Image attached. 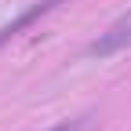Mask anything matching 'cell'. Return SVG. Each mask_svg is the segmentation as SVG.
Segmentation results:
<instances>
[{"label": "cell", "instance_id": "3957f363", "mask_svg": "<svg viewBox=\"0 0 131 131\" xmlns=\"http://www.w3.org/2000/svg\"><path fill=\"white\" fill-rule=\"evenodd\" d=\"M98 127V117L95 113H84V117H73V120H62L55 127H47V131H95Z\"/></svg>", "mask_w": 131, "mask_h": 131}, {"label": "cell", "instance_id": "7a4b0ae2", "mask_svg": "<svg viewBox=\"0 0 131 131\" xmlns=\"http://www.w3.org/2000/svg\"><path fill=\"white\" fill-rule=\"evenodd\" d=\"M58 4H62V0H37V4H33V7H26L22 15H15L11 22H4V26H0V47H4V44H7L11 37H18L22 29H29V26L37 22V18H44L47 11H55Z\"/></svg>", "mask_w": 131, "mask_h": 131}, {"label": "cell", "instance_id": "6da1fadb", "mask_svg": "<svg viewBox=\"0 0 131 131\" xmlns=\"http://www.w3.org/2000/svg\"><path fill=\"white\" fill-rule=\"evenodd\" d=\"M120 51H131V11H124L106 33H98V37L88 44V55L91 58H113Z\"/></svg>", "mask_w": 131, "mask_h": 131}]
</instances>
